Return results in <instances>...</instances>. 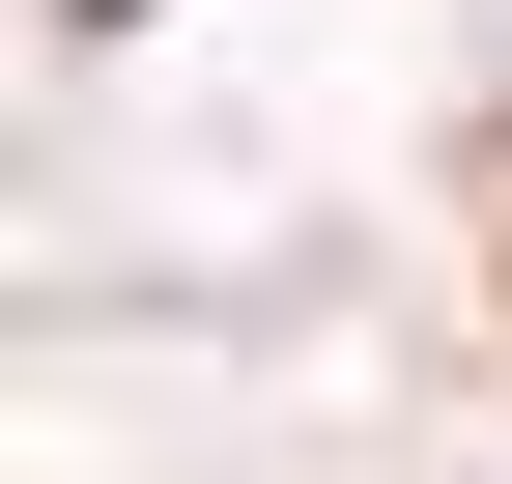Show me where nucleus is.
Masks as SVG:
<instances>
[{"instance_id": "1", "label": "nucleus", "mask_w": 512, "mask_h": 484, "mask_svg": "<svg viewBox=\"0 0 512 484\" xmlns=\"http://www.w3.org/2000/svg\"><path fill=\"white\" fill-rule=\"evenodd\" d=\"M57 29H114V0H57Z\"/></svg>"}]
</instances>
